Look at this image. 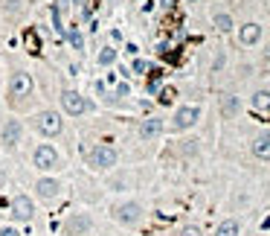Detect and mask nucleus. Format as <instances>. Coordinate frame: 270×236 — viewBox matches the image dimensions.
<instances>
[{
  "mask_svg": "<svg viewBox=\"0 0 270 236\" xmlns=\"http://www.w3.org/2000/svg\"><path fill=\"white\" fill-rule=\"evenodd\" d=\"M189 3H195V0H189Z\"/></svg>",
  "mask_w": 270,
  "mask_h": 236,
  "instance_id": "obj_27",
  "label": "nucleus"
},
{
  "mask_svg": "<svg viewBox=\"0 0 270 236\" xmlns=\"http://www.w3.org/2000/svg\"><path fill=\"white\" fill-rule=\"evenodd\" d=\"M93 230V216L84 210L70 213L64 222H61V236H87Z\"/></svg>",
  "mask_w": 270,
  "mask_h": 236,
  "instance_id": "obj_3",
  "label": "nucleus"
},
{
  "mask_svg": "<svg viewBox=\"0 0 270 236\" xmlns=\"http://www.w3.org/2000/svg\"><path fill=\"white\" fill-rule=\"evenodd\" d=\"M32 164H35V169H41V172H52V169H59L61 158H59V152H56L52 143H38L35 152H32Z\"/></svg>",
  "mask_w": 270,
  "mask_h": 236,
  "instance_id": "obj_5",
  "label": "nucleus"
},
{
  "mask_svg": "<svg viewBox=\"0 0 270 236\" xmlns=\"http://www.w3.org/2000/svg\"><path fill=\"white\" fill-rule=\"evenodd\" d=\"M61 108H64V114H70V117H82L90 111V102H87V96H82L79 91H61Z\"/></svg>",
  "mask_w": 270,
  "mask_h": 236,
  "instance_id": "obj_6",
  "label": "nucleus"
},
{
  "mask_svg": "<svg viewBox=\"0 0 270 236\" xmlns=\"http://www.w3.org/2000/svg\"><path fill=\"white\" fill-rule=\"evenodd\" d=\"M9 216H12L15 222H32L35 219V201L29 199V195H15L12 204H9Z\"/></svg>",
  "mask_w": 270,
  "mask_h": 236,
  "instance_id": "obj_7",
  "label": "nucleus"
},
{
  "mask_svg": "<svg viewBox=\"0 0 270 236\" xmlns=\"http://www.w3.org/2000/svg\"><path fill=\"white\" fill-rule=\"evenodd\" d=\"M258 35H261V26H258V24H247V26H241V41H244V44H256Z\"/></svg>",
  "mask_w": 270,
  "mask_h": 236,
  "instance_id": "obj_15",
  "label": "nucleus"
},
{
  "mask_svg": "<svg viewBox=\"0 0 270 236\" xmlns=\"http://www.w3.org/2000/svg\"><path fill=\"white\" fill-rule=\"evenodd\" d=\"M253 105H256V108L270 105V94H267V91H258V94H256V99H253Z\"/></svg>",
  "mask_w": 270,
  "mask_h": 236,
  "instance_id": "obj_19",
  "label": "nucleus"
},
{
  "mask_svg": "<svg viewBox=\"0 0 270 236\" xmlns=\"http://www.w3.org/2000/svg\"><path fill=\"white\" fill-rule=\"evenodd\" d=\"M0 236H24V233H21V227H15V224H3V227H0Z\"/></svg>",
  "mask_w": 270,
  "mask_h": 236,
  "instance_id": "obj_21",
  "label": "nucleus"
},
{
  "mask_svg": "<svg viewBox=\"0 0 270 236\" xmlns=\"http://www.w3.org/2000/svg\"><path fill=\"white\" fill-rule=\"evenodd\" d=\"M198 117H200V108H195V105H183V108H180V111L175 114V123H172V129H175V131L192 129V126L198 123Z\"/></svg>",
  "mask_w": 270,
  "mask_h": 236,
  "instance_id": "obj_11",
  "label": "nucleus"
},
{
  "mask_svg": "<svg viewBox=\"0 0 270 236\" xmlns=\"http://www.w3.org/2000/svg\"><path fill=\"white\" fill-rule=\"evenodd\" d=\"M224 111H227V114H235V111H238V99H227V102H224Z\"/></svg>",
  "mask_w": 270,
  "mask_h": 236,
  "instance_id": "obj_22",
  "label": "nucleus"
},
{
  "mask_svg": "<svg viewBox=\"0 0 270 236\" xmlns=\"http://www.w3.org/2000/svg\"><path fill=\"white\" fill-rule=\"evenodd\" d=\"M177 236H203V230H200L198 224H183V227L177 230Z\"/></svg>",
  "mask_w": 270,
  "mask_h": 236,
  "instance_id": "obj_18",
  "label": "nucleus"
},
{
  "mask_svg": "<svg viewBox=\"0 0 270 236\" xmlns=\"http://www.w3.org/2000/svg\"><path fill=\"white\" fill-rule=\"evenodd\" d=\"M32 88H35V82H32V76H29L26 70L12 73V79H9V96H12V99H26V96H32Z\"/></svg>",
  "mask_w": 270,
  "mask_h": 236,
  "instance_id": "obj_8",
  "label": "nucleus"
},
{
  "mask_svg": "<svg viewBox=\"0 0 270 236\" xmlns=\"http://www.w3.org/2000/svg\"><path fill=\"white\" fill-rule=\"evenodd\" d=\"M267 56H270V47H267Z\"/></svg>",
  "mask_w": 270,
  "mask_h": 236,
  "instance_id": "obj_26",
  "label": "nucleus"
},
{
  "mask_svg": "<svg viewBox=\"0 0 270 236\" xmlns=\"http://www.w3.org/2000/svg\"><path fill=\"white\" fill-rule=\"evenodd\" d=\"M61 189H64V187H61V181H59V178H52V175H41L35 181V195L41 201H47V204L59 199Z\"/></svg>",
  "mask_w": 270,
  "mask_h": 236,
  "instance_id": "obj_9",
  "label": "nucleus"
},
{
  "mask_svg": "<svg viewBox=\"0 0 270 236\" xmlns=\"http://www.w3.org/2000/svg\"><path fill=\"white\" fill-rule=\"evenodd\" d=\"M128 91H131V88H128L125 82H119V85H117V96H128Z\"/></svg>",
  "mask_w": 270,
  "mask_h": 236,
  "instance_id": "obj_24",
  "label": "nucleus"
},
{
  "mask_svg": "<svg viewBox=\"0 0 270 236\" xmlns=\"http://www.w3.org/2000/svg\"><path fill=\"white\" fill-rule=\"evenodd\" d=\"M32 126H35L38 134H44V137H56V134H61V129H64V120H61L59 111L47 108V111H38L35 117H32Z\"/></svg>",
  "mask_w": 270,
  "mask_h": 236,
  "instance_id": "obj_4",
  "label": "nucleus"
},
{
  "mask_svg": "<svg viewBox=\"0 0 270 236\" xmlns=\"http://www.w3.org/2000/svg\"><path fill=\"white\" fill-rule=\"evenodd\" d=\"M111 216L122 227H140L142 219H145V207H142L140 201H122V204H117L111 210Z\"/></svg>",
  "mask_w": 270,
  "mask_h": 236,
  "instance_id": "obj_2",
  "label": "nucleus"
},
{
  "mask_svg": "<svg viewBox=\"0 0 270 236\" xmlns=\"http://www.w3.org/2000/svg\"><path fill=\"white\" fill-rule=\"evenodd\" d=\"M24 137V126H21V120H6L3 123V129H0V143L6 146V149H15L18 143Z\"/></svg>",
  "mask_w": 270,
  "mask_h": 236,
  "instance_id": "obj_10",
  "label": "nucleus"
},
{
  "mask_svg": "<svg viewBox=\"0 0 270 236\" xmlns=\"http://www.w3.org/2000/svg\"><path fill=\"white\" fill-rule=\"evenodd\" d=\"M67 41H70L73 50H82L84 47V38H82V32H79V29H67Z\"/></svg>",
  "mask_w": 270,
  "mask_h": 236,
  "instance_id": "obj_17",
  "label": "nucleus"
},
{
  "mask_svg": "<svg viewBox=\"0 0 270 236\" xmlns=\"http://www.w3.org/2000/svg\"><path fill=\"white\" fill-rule=\"evenodd\" d=\"M131 67H134V73H145V67H148V64H145L142 59H137L134 64H131Z\"/></svg>",
  "mask_w": 270,
  "mask_h": 236,
  "instance_id": "obj_23",
  "label": "nucleus"
},
{
  "mask_svg": "<svg viewBox=\"0 0 270 236\" xmlns=\"http://www.w3.org/2000/svg\"><path fill=\"white\" fill-rule=\"evenodd\" d=\"M70 3H82V0H70Z\"/></svg>",
  "mask_w": 270,
  "mask_h": 236,
  "instance_id": "obj_25",
  "label": "nucleus"
},
{
  "mask_svg": "<svg viewBox=\"0 0 270 236\" xmlns=\"http://www.w3.org/2000/svg\"><path fill=\"white\" fill-rule=\"evenodd\" d=\"M87 166L90 169H96V172H107V169H114L119 161V152L114 149V146H107V143H96L93 149L87 152Z\"/></svg>",
  "mask_w": 270,
  "mask_h": 236,
  "instance_id": "obj_1",
  "label": "nucleus"
},
{
  "mask_svg": "<svg viewBox=\"0 0 270 236\" xmlns=\"http://www.w3.org/2000/svg\"><path fill=\"white\" fill-rule=\"evenodd\" d=\"M215 236H241V222L238 219H224L215 227Z\"/></svg>",
  "mask_w": 270,
  "mask_h": 236,
  "instance_id": "obj_12",
  "label": "nucleus"
},
{
  "mask_svg": "<svg viewBox=\"0 0 270 236\" xmlns=\"http://www.w3.org/2000/svg\"><path fill=\"white\" fill-rule=\"evenodd\" d=\"M215 24H218V29H224V32H227V29L233 26V18H230V15H218V18H215Z\"/></svg>",
  "mask_w": 270,
  "mask_h": 236,
  "instance_id": "obj_20",
  "label": "nucleus"
},
{
  "mask_svg": "<svg viewBox=\"0 0 270 236\" xmlns=\"http://www.w3.org/2000/svg\"><path fill=\"white\" fill-rule=\"evenodd\" d=\"M160 131H163V120H157V117L142 120V126H140V137H157Z\"/></svg>",
  "mask_w": 270,
  "mask_h": 236,
  "instance_id": "obj_13",
  "label": "nucleus"
},
{
  "mask_svg": "<svg viewBox=\"0 0 270 236\" xmlns=\"http://www.w3.org/2000/svg\"><path fill=\"white\" fill-rule=\"evenodd\" d=\"M96 61H99L102 67H111V64L117 61V50H114V47H102V50H99V56H96Z\"/></svg>",
  "mask_w": 270,
  "mask_h": 236,
  "instance_id": "obj_16",
  "label": "nucleus"
},
{
  "mask_svg": "<svg viewBox=\"0 0 270 236\" xmlns=\"http://www.w3.org/2000/svg\"><path fill=\"white\" fill-rule=\"evenodd\" d=\"M253 154H256V158H264V161L270 158V131L267 134H261V137H256V143H253Z\"/></svg>",
  "mask_w": 270,
  "mask_h": 236,
  "instance_id": "obj_14",
  "label": "nucleus"
}]
</instances>
